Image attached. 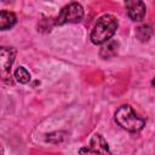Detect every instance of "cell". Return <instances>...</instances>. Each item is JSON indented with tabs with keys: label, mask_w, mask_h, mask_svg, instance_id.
Wrapping results in <instances>:
<instances>
[{
	"label": "cell",
	"mask_w": 155,
	"mask_h": 155,
	"mask_svg": "<svg viewBox=\"0 0 155 155\" xmlns=\"http://www.w3.org/2000/svg\"><path fill=\"white\" fill-rule=\"evenodd\" d=\"M80 155H114L110 151L109 144L101 133H94L88 144L79 149Z\"/></svg>",
	"instance_id": "277c9868"
},
{
	"label": "cell",
	"mask_w": 155,
	"mask_h": 155,
	"mask_svg": "<svg viewBox=\"0 0 155 155\" xmlns=\"http://www.w3.org/2000/svg\"><path fill=\"white\" fill-rule=\"evenodd\" d=\"M117 48H119V44L116 41H114V40H109L102 46V48L99 51V56L102 58H104V59L111 58V57H114L116 54Z\"/></svg>",
	"instance_id": "ba28073f"
},
{
	"label": "cell",
	"mask_w": 155,
	"mask_h": 155,
	"mask_svg": "<svg viewBox=\"0 0 155 155\" xmlns=\"http://www.w3.org/2000/svg\"><path fill=\"white\" fill-rule=\"evenodd\" d=\"M85 16L84 7L80 2H70L62 7L58 16L53 19L54 25H64L69 23H80Z\"/></svg>",
	"instance_id": "3957f363"
},
{
	"label": "cell",
	"mask_w": 155,
	"mask_h": 155,
	"mask_svg": "<svg viewBox=\"0 0 155 155\" xmlns=\"http://www.w3.org/2000/svg\"><path fill=\"white\" fill-rule=\"evenodd\" d=\"M0 155H4V147L0 144Z\"/></svg>",
	"instance_id": "8fae6325"
},
{
	"label": "cell",
	"mask_w": 155,
	"mask_h": 155,
	"mask_svg": "<svg viewBox=\"0 0 155 155\" xmlns=\"http://www.w3.org/2000/svg\"><path fill=\"white\" fill-rule=\"evenodd\" d=\"M127 16L130 17L131 21L133 22H140L144 19L147 15V6L143 1H127L125 4Z\"/></svg>",
	"instance_id": "8992f818"
},
{
	"label": "cell",
	"mask_w": 155,
	"mask_h": 155,
	"mask_svg": "<svg viewBox=\"0 0 155 155\" xmlns=\"http://www.w3.org/2000/svg\"><path fill=\"white\" fill-rule=\"evenodd\" d=\"M117 27H119V22H117L116 16H114L111 13L102 15L96 21V23L91 30L90 39H91L92 44H94V45L105 44L114 36V34L117 30Z\"/></svg>",
	"instance_id": "6da1fadb"
},
{
	"label": "cell",
	"mask_w": 155,
	"mask_h": 155,
	"mask_svg": "<svg viewBox=\"0 0 155 155\" xmlns=\"http://www.w3.org/2000/svg\"><path fill=\"white\" fill-rule=\"evenodd\" d=\"M115 121L124 130L133 133L142 131L147 122V120L136 113V110L128 104L121 105L115 111Z\"/></svg>",
	"instance_id": "7a4b0ae2"
},
{
	"label": "cell",
	"mask_w": 155,
	"mask_h": 155,
	"mask_svg": "<svg viewBox=\"0 0 155 155\" xmlns=\"http://www.w3.org/2000/svg\"><path fill=\"white\" fill-rule=\"evenodd\" d=\"M136 35L140 41H148L153 36V25L143 24L136 29Z\"/></svg>",
	"instance_id": "30bf717a"
},
{
	"label": "cell",
	"mask_w": 155,
	"mask_h": 155,
	"mask_svg": "<svg viewBox=\"0 0 155 155\" xmlns=\"http://www.w3.org/2000/svg\"><path fill=\"white\" fill-rule=\"evenodd\" d=\"M13 75H15L16 81L19 82V84H23V85L28 84V82L31 80V75H30V73H29V71L27 70V68L23 67V65H19V67L15 70Z\"/></svg>",
	"instance_id": "9c48e42d"
},
{
	"label": "cell",
	"mask_w": 155,
	"mask_h": 155,
	"mask_svg": "<svg viewBox=\"0 0 155 155\" xmlns=\"http://www.w3.org/2000/svg\"><path fill=\"white\" fill-rule=\"evenodd\" d=\"M16 54V48L0 46V79L5 82H11V69L15 63Z\"/></svg>",
	"instance_id": "5b68a950"
},
{
	"label": "cell",
	"mask_w": 155,
	"mask_h": 155,
	"mask_svg": "<svg viewBox=\"0 0 155 155\" xmlns=\"http://www.w3.org/2000/svg\"><path fill=\"white\" fill-rule=\"evenodd\" d=\"M17 23V16L12 11L1 10L0 11V30H8L13 28Z\"/></svg>",
	"instance_id": "52a82bcc"
}]
</instances>
